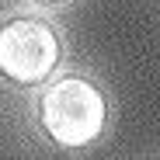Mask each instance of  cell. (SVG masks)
I'll return each mask as SVG.
<instances>
[{"mask_svg": "<svg viewBox=\"0 0 160 160\" xmlns=\"http://www.w3.org/2000/svg\"><path fill=\"white\" fill-rule=\"evenodd\" d=\"M42 4H63V0H42Z\"/></svg>", "mask_w": 160, "mask_h": 160, "instance_id": "obj_3", "label": "cell"}, {"mask_svg": "<svg viewBox=\"0 0 160 160\" xmlns=\"http://www.w3.org/2000/svg\"><path fill=\"white\" fill-rule=\"evenodd\" d=\"M38 118L59 146H84L104 129V98L91 80L63 77L38 101Z\"/></svg>", "mask_w": 160, "mask_h": 160, "instance_id": "obj_1", "label": "cell"}, {"mask_svg": "<svg viewBox=\"0 0 160 160\" xmlns=\"http://www.w3.org/2000/svg\"><path fill=\"white\" fill-rule=\"evenodd\" d=\"M59 63V38L42 18H14L0 24V73L18 84H42Z\"/></svg>", "mask_w": 160, "mask_h": 160, "instance_id": "obj_2", "label": "cell"}]
</instances>
